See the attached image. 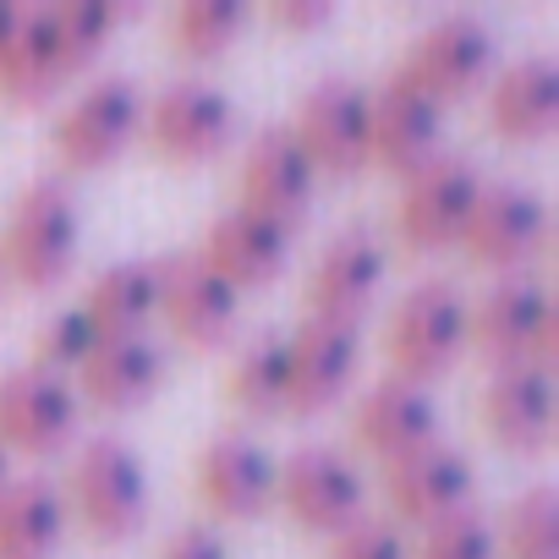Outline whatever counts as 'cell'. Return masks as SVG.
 I'll return each instance as SVG.
<instances>
[{
    "mask_svg": "<svg viewBox=\"0 0 559 559\" xmlns=\"http://www.w3.org/2000/svg\"><path fill=\"white\" fill-rule=\"evenodd\" d=\"M324 559H406V543H401L395 521H352L346 532L330 537Z\"/></svg>",
    "mask_w": 559,
    "mask_h": 559,
    "instance_id": "836d02e7",
    "label": "cell"
},
{
    "mask_svg": "<svg viewBox=\"0 0 559 559\" xmlns=\"http://www.w3.org/2000/svg\"><path fill=\"white\" fill-rule=\"evenodd\" d=\"M83 319L94 324L99 341H127L143 335L154 324V263L132 258V263H110L105 274H94V286L83 292Z\"/></svg>",
    "mask_w": 559,
    "mask_h": 559,
    "instance_id": "484cf974",
    "label": "cell"
},
{
    "mask_svg": "<svg viewBox=\"0 0 559 559\" xmlns=\"http://www.w3.org/2000/svg\"><path fill=\"white\" fill-rule=\"evenodd\" d=\"M225 401L252 423H269L286 412V335H258L230 357Z\"/></svg>",
    "mask_w": 559,
    "mask_h": 559,
    "instance_id": "83f0119b",
    "label": "cell"
},
{
    "mask_svg": "<svg viewBox=\"0 0 559 559\" xmlns=\"http://www.w3.org/2000/svg\"><path fill=\"white\" fill-rule=\"evenodd\" d=\"M548 241V209L532 187H483L472 214H466V230H461V252L477 263V269H499V274H526V263H537Z\"/></svg>",
    "mask_w": 559,
    "mask_h": 559,
    "instance_id": "9c48e42d",
    "label": "cell"
},
{
    "mask_svg": "<svg viewBox=\"0 0 559 559\" xmlns=\"http://www.w3.org/2000/svg\"><path fill=\"white\" fill-rule=\"evenodd\" d=\"M67 504L50 483H7L0 493V559H56Z\"/></svg>",
    "mask_w": 559,
    "mask_h": 559,
    "instance_id": "4316f807",
    "label": "cell"
},
{
    "mask_svg": "<svg viewBox=\"0 0 559 559\" xmlns=\"http://www.w3.org/2000/svg\"><path fill=\"white\" fill-rule=\"evenodd\" d=\"M330 17H335L330 0H274V7H269V23L286 28V34H313V28H324Z\"/></svg>",
    "mask_w": 559,
    "mask_h": 559,
    "instance_id": "e575fe53",
    "label": "cell"
},
{
    "mask_svg": "<svg viewBox=\"0 0 559 559\" xmlns=\"http://www.w3.org/2000/svg\"><path fill=\"white\" fill-rule=\"evenodd\" d=\"M61 83H67V67H61V50H56V34H50V12L45 7L17 12L12 45L0 56V99L17 105V110H34Z\"/></svg>",
    "mask_w": 559,
    "mask_h": 559,
    "instance_id": "d4e9b609",
    "label": "cell"
},
{
    "mask_svg": "<svg viewBox=\"0 0 559 559\" xmlns=\"http://www.w3.org/2000/svg\"><path fill=\"white\" fill-rule=\"evenodd\" d=\"M439 132H444V110L417 88H406L395 72L368 94V170L406 181L439 154Z\"/></svg>",
    "mask_w": 559,
    "mask_h": 559,
    "instance_id": "9a60e30c",
    "label": "cell"
},
{
    "mask_svg": "<svg viewBox=\"0 0 559 559\" xmlns=\"http://www.w3.org/2000/svg\"><path fill=\"white\" fill-rule=\"evenodd\" d=\"M159 373H165L159 346L148 335H127V341H99L83 357L78 390L99 412H132V406H143L159 390Z\"/></svg>",
    "mask_w": 559,
    "mask_h": 559,
    "instance_id": "cb8c5ba5",
    "label": "cell"
},
{
    "mask_svg": "<svg viewBox=\"0 0 559 559\" xmlns=\"http://www.w3.org/2000/svg\"><path fill=\"white\" fill-rule=\"evenodd\" d=\"M159 559H230V548H225L219 532H209V526H181L176 537H165Z\"/></svg>",
    "mask_w": 559,
    "mask_h": 559,
    "instance_id": "d590c367",
    "label": "cell"
},
{
    "mask_svg": "<svg viewBox=\"0 0 559 559\" xmlns=\"http://www.w3.org/2000/svg\"><path fill=\"white\" fill-rule=\"evenodd\" d=\"M236 302L241 297L198 252H170L154 263V319H165L192 352H219L236 335Z\"/></svg>",
    "mask_w": 559,
    "mask_h": 559,
    "instance_id": "5b68a950",
    "label": "cell"
},
{
    "mask_svg": "<svg viewBox=\"0 0 559 559\" xmlns=\"http://www.w3.org/2000/svg\"><path fill=\"white\" fill-rule=\"evenodd\" d=\"M313 176L324 181H357L368 170V94L357 83H319L297 105V121L286 127Z\"/></svg>",
    "mask_w": 559,
    "mask_h": 559,
    "instance_id": "52a82bcc",
    "label": "cell"
},
{
    "mask_svg": "<svg viewBox=\"0 0 559 559\" xmlns=\"http://www.w3.org/2000/svg\"><path fill=\"white\" fill-rule=\"evenodd\" d=\"M143 127V99L127 78H99L94 88H83L61 121H56V159L78 176V170H105L110 159H121V148L138 138Z\"/></svg>",
    "mask_w": 559,
    "mask_h": 559,
    "instance_id": "4fadbf2b",
    "label": "cell"
},
{
    "mask_svg": "<svg viewBox=\"0 0 559 559\" xmlns=\"http://www.w3.org/2000/svg\"><path fill=\"white\" fill-rule=\"evenodd\" d=\"M45 12H50V34H56L67 78L94 67V56L110 45V28L121 17L116 7H105V0H56V7H45Z\"/></svg>",
    "mask_w": 559,
    "mask_h": 559,
    "instance_id": "4dcf8cb0",
    "label": "cell"
},
{
    "mask_svg": "<svg viewBox=\"0 0 559 559\" xmlns=\"http://www.w3.org/2000/svg\"><path fill=\"white\" fill-rule=\"evenodd\" d=\"M406 559H493V526L466 504V510L423 526V543Z\"/></svg>",
    "mask_w": 559,
    "mask_h": 559,
    "instance_id": "d6a6232c",
    "label": "cell"
},
{
    "mask_svg": "<svg viewBox=\"0 0 559 559\" xmlns=\"http://www.w3.org/2000/svg\"><path fill=\"white\" fill-rule=\"evenodd\" d=\"M83 241L78 198L67 181H28L0 225V274H12L23 292H50L67 280Z\"/></svg>",
    "mask_w": 559,
    "mask_h": 559,
    "instance_id": "6da1fadb",
    "label": "cell"
},
{
    "mask_svg": "<svg viewBox=\"0 0 559 559\" xmlns=\"http://www.w3.org/2000/svg\"><path fill=\"white\" fill-rule=\"evenodd\" d=\"M488 67H493V34L477 17H439L412 39L395 78L444 110L450 99H466L488 78Z\"/></svg>",
    "mask_w": 559,
    "mask_h": 559,
    "instance_id": "30bf717a",
    "label": "cell"
},
{
    "mask_svg": "<svg viewBox=\"0 0 559 559\" xmlns=\"http://www.w3.org/2000/svg\"><path fill=\"white\" fill-rule=\"evenodd\" d=\"M488 127L504 143H543L559 127V67L548 56H526L488 88Z\"/></svg>",
    "mask_w": 559,
    "mask_h": 559,
    "instance_id": "603a6c76",
    "label": "cell"
},
{
    "mask_svg": "<svg viewBox=\"0 0 559 559\" xmlns=\"http://www.w3.org/2000/svg\"><path fill=\"white\" fill-rule=\"evenodd\" d=\"M483 433L504 455H537L554 439V373L499 368L483 390Z\"/></svg>",
    "mask_w": 559,
    "mask_h": 559,
    "instance_id": "44dd1931",
    "label": "cell"
},
{
    "mask_svg": "<svg viewBox=\"0 0 559 559\" xmlns=\"http://www.w3.org/2000/svg\"><path fill=\"white\" fill-rule=\"evenodd\" d=\"M483 192V176L455 159V154H433L423 170H412L401 181V203H395V236L406 252H444L461 241L466 214Z\"/></svg>",
    "mask_w": 559,
    "mask_h": 559,
    "instance_id": "8992f818",
    "label": "cell"
},
{
    "mask_svg": "<svg viewBox=\"0 0 559 559\" xmlns=\"http://www.w3.org/2000/svg\"><path fill=\"white\" fill-rule=\"evenodd\" d=\"M192 493L214 521H252L274 499V461L236 433H219L192 461Z\"/></svg>",
    "mask_w": 559,
    "mask_h": 559,
    "instance_id": "ac0fdd59",
    "label": "cell"
},
{
    "mask_svg": "<svg viewBox=\"0 0 559 559\" xmlns=\"http://www.w3.org/2000/svg\"><path fill=\"white\" fill-rule=\"evenodd\" d=\"M17 12H23V7H12V0H0V56H7V45H12V28H17Z\"/></svg>",
    "mask_w": 559,
    "mask_h": 559,
    "instance_id": "8d00e7d4",
    "label": "cell"
},
{
    "mask_svg": "<svg viewBox=\"0 0 559 559\" xmlns=\"http://www.w3.org/2000/svg\"><path fill=\"white\" fill-rule=\"evenodd\" d=\"M61 504L94 543H121L148 521V472L121 439H88L72 461Z\"/></svg>",
    "mask_w": 559,
    "mask_h": 559,
    "instance_id": "3957f363",
    "label": "cell"
},
{
    "mask_svg": "<svg viewBox=\"0 0 559 559\" xmlns=\"http://www.w3.org/2000/svg\"><path fill=\"white\" fill-rule=\"evenodd\" d=\"M286 252H292V236H286V230H274L269 219H252V214H241V209L219 214V219L203 230V241H198V258L225 280L236 297L269 286V280L286 269Z\"/></svg>",
    "mask_w": 559,
    "mask_h": 559,
    "instance_id": "7402d4cb",
    "label": "cell"
},
{
    "mask_svg": "<svg viewBox=\"0 0 559 559\" xmlns=\"http://www.w3.org/2000/svg\"><path fill=\"white\" fill-rule=\"evenodd\" d=\"M433 439H439V406L417 384L384 379L352 412V444L362 455H373L379 466H395L401 455H412V450H423Z\"/></svg>",
    "mask_w": 559,
    "mask_h": 559,
    "instance_id": "ffe728a7",
    "label": "cell"
},
{
    "mask_svg": "<svg viewBox=\"0 0 559 559\" xmlns=\"http://www.w3.org/2000/svg\"><path fill=\"white\" fill-rule=\"evenodd\" d=\"M138 132L148 138V148H154L165 165L192 170V165L214 159V154L230 143L236 110H230V99H225L219 88L187 78V83H170L154 105H143V127H138Z\"/></svg>",
    "mask_w": 559,
    "mask_h": 559,
    "instance_id": "8fae6325",
    "label": "cell"
},
{
    "mask_svg": "<svg viewBox=\"0 0 559 559\" xmlns=\"http://www.w3.org/2000/svg\"><path fill=\"white\" fill-rule=\"evenodd\" d=\"M274 499L292 515V526L335 537L352 521H362V477L335 450H297L286 466H274Z\"/></svg>",
    "mask_w": 559,
    "mask_h": 559,
    "instance_id": "7c38bea8",
    "label": "cell"
},
{
    "mask_svg": "<svg viewBox=\"0 0 559 559\" xmlns=\"http://www.w3.org/2000/svg\"><path fill=\"white\" fill-rule=\"evenodd\" d=\"M379 286H384V241L373 230H341L308 274V319L357 330Z\"/></svg>",
    "mask_w": 559,
    "mask_h": 559,
    "instance_id": "2e32d148",
    "label": "cell"
},
{
    "mask_svg": "<svg viewBox=\"0 0 559 559\" xmlns=\"http://www.w3.org/2000/svg\"><path fill=\"white\" fill-rule=\"evenodd\" d=\"M313 192H319V176H313V165L302 159V148L292 143L286 127H269L247 143L241 170H236V209L241 214L269 219L274 230L292 236L308 219Z\"/></svg>",
    "mask_w": 559,
    "mask_h": 559,
    "instance_id": "ba28073f",
    "label": "cell"
},
{
    "mask_svg": "<svg viewBox=\"0 0 559 559\" xmlns=\"http://www.w3.org/2000/svg\"><path fill=\"white\" fill-rule=\"evenodd\" d=\"M357 330L346 324H319L308 319L297 335H286V412L292 417H319L330 412L352 379H357Z\"/></svg>",
    "mask_w": 559,
    "mask_h": 559,
    "instance_id": "e0dca14e",
    "label": "cell"
},
{
    "mask_svg": "<svg viewBox=\"0 0 559 559\" xmlns=\"http://www.w3.org/2000/svg\"><path fill=\"white\" fill-rule=\"evenodd\" d=\"M493 559H559V493L526 488L493 537Z\"/></svg>",
    "mask_w": 559,
    "mask_h": 559,
    "instance_id": "f546056e",
    "label": "cell"
},
{
    "mask_svg": "<svg viewBox=\"0 0 559 559\" xmlns=\"http://www.w3.org/2000/svg\"><path fill=\"white\" fill-rule=\"evenodd\" d=\"M78 433V390L45 368L0 373V444L7 455H56Z\"/></svg>",
    "mask_w": 559,
    "mask_h": 559,
    "instance_id": "5bb4252c",
    "label": "cell"
},
{
    "mask_svg": "<svg viewBox=\"0 0 559 559\" xmlns=\"http://www.w3.org/2000/svg\"><path fill=\"white\" fill-rule=\"evenodd\" d=\"M384 499H390V515L406 521V526H433L455 510H466L472 499V466L461 450L450 444H423L412 455H401L395 466H384Z\"/></svg>",
    "mask_w": 559,
    "mask_h": 559,
    "instance_id": "d6986e66",
    "label": "cell"
},
{
    "mask_svg": "<svg viewBox=\"0 0 559 559\" xmlns=\"http://www.w3.org/2000/svg\"><path fill=\"white\" fill-rule=\"evenodd\" d=\"M247 28L241 0H181L170 12V50L181 61H219Z\"/></svg>",
    "mask_w": 559,
    "mask_h": 559,
    "instance_id": "f1b7e54d",
    "label": "cell"
},
{
    "mask_svg": "<svg viewBox=\"0 0 559 559\" xmlns=\"http://www.w3.org/2000/svg\"><path fill=\"white\" fill-rule=\"evenodd\" d=\"M384 352H390V379L428 390L466 352V297L450 280H423V286H412L401 297V308L390 313Z\"/></svg>",
    "mask_w": 559,
    "mask_h": 559,
    "instance_id": "7a4b0ae2",
    "label": "cell"
},
{
    "mask_svg": "<svg viewBox=\"0 0 559 559\" xmlns=\"http://www.w3.org/2000/svg\"><path fill=\"white\" fill-rule=\"evenodd\" d=\"M7 483H12V455H7V444H0V493H7Z\"/></svg>",
    "mask_w": 559,
    "mask_h": 559,
    "instance_id": "74e56055",
    "label": "cell"
},
{
    "mask_svg": "<svg viewBox=\"0 0 559 559\" xmlns=\"http://www.w3.org/2000/svg\"><path fill=\"white\" fill-rule=\"evenodd\" d=\"M94 346H99V335H94V324L83 319V308H61V313L45 319V330L34 335V362H28V368H45V373L67 379V373L83 368V357H88Z\"/></svg>",
    "mask_w": 559,
    "mask_h": 559,
    "instance_id": "1f68e13d",
    "label": "cell"
},
{
    "mask_svg": "<svg viewBox=\"0 0 559 559\" xmlns=\"http://www.w3.org/2000/svg\"><path fill=\"white\" fill-rule=\"evenodd\" d=\"M466 341L493 368H548L554 362V302L532 274H504L466 308Z\"/></svg>",
    "mask_w": 559,
    "mask_h": 559,
    "instance_id": "277c9868",
    "label": "cell"
}]
</instances>
